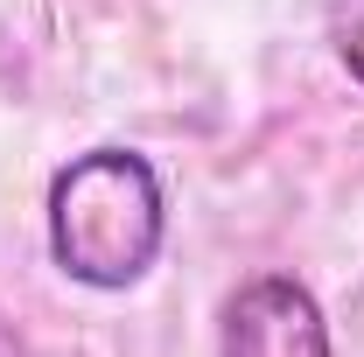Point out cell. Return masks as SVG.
I'll return each instance as SVG.
<instances>
[{
	"label": "cell",
	"instance_id": "cell-1",
	"mask_svg": "<svg viewBox=\"0 0 364 357\" xmlns=\"http://www.w3.org/2000/svg\"><path fill=\"white\" fill-rule=\"evenodd\" d=\"M168 238L161 176L134 147H91L49 182V252L77 287H134Z\"/></svg>",
	"mask_w": 364,
	"mask_h": 357
},
{
	"label": "cell",
	"instance_id": "cell-2",
	"mask_svg": "<svg viewBox=\"0 0 364 357\" xmlns=\"http://www.w3.org/2000/svg\"><path fill=\"white\" fill-rule=\"evenodd\" d=\"M218 357H336V351H329V322H322L316 294L294 273H252L225 302Z\"/></svg>",
	"mask_w": 364,
	"mask_h": 357
},
{
	"label": "cell",
	"instance_id": "cell-3",
	"mask_svg": "<svg viewBox=\"0 0 364 357\" xmlns=\"http://www.w3.org/2000/svg\"><path fill=\"white\" fill-rule=\"evenodd\" d=\"M343 63H350V78L364 85V0H358V14H350V36H343Z\"/></svg>",
	"mask_w": 364,
	"mask_h": 357
}]
</instances>
